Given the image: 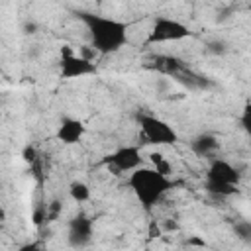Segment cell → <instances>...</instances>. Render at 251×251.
Segmentation results:
<instances>
[{"instance_id":"e0dca14e","label":"cell","mask_w":251,"mask_h":251,"mask_svg":"<svg viewBox=\"0 0 251 251\" xmlns=\"http://www.w3.org/2000/svg\"><path fill=\"white\" fill-rule=\"evenodd\" d=\"M239 124H241V127H243V131H245V133L251 137V114H245V112H241Z\"/></svg>"},{"instance_id":"7c38bea8","label":"cell","mask_w":251,"mask_h":251,"mask_svg":"<svg viewBox=\"0 0 251 251\" xmlns=\"http://www.w3.org/2000/svg\"><path fill=\"white\" fill-rule=\"evenodd\" d=\"M69 196H71L75 202L82 204V202L90 200V186H88L86 182H82V180H73V182L69 184Z\"/></svg>"},{"instance_id":"30bf717a","label":"cell","mask_w":251,"mask_h":251,"mask_svg":"<svg viewBox=\"0 0 251 251\" xmlns=\"http://www.w3.org/2000/svg\"><path fill=\"white\" fill-rule=\"evenodd\" d=\"M86 133V126L78 120V118H71V116H65L61 122H59V127H57V139L65 145H75L78 143Z\"/></svg>"},{"instance_id":"5bb4252c","label":"cell","mask_w":251,"mask_h":251,"mask_svg":"<svg viewBox=\"0 0 251 251\" xmlns=\"http://www.w3.org/2000/svg\"><path fill=\"white\" fill-rule=\"evenodd\" d=\"M233 231L237 233L239 239H251V222H245V220L237 222L233 226Z\"/></svg>"},{"instance_id":"3957f363","label":"cell","mask_w":251,"mask_h":251,"mask_svg":"<svg viewBox=\"0 0 251 251\" xmlns=\"http://www.w3.org/2000/svg\"><path fill=\"white\" fill-rule=\"evenodd\" d=\"M147 69H153L161 75H167L171 78H175L178 84L190 88V90H202L206 86H210L208 78L198 75L196 71H192L182 59L175 57V55H155L149 63Z\"/></svg>"},{"instance_id":"52a82bcc","label":"cell","mask_w":251,"mask_h":251,"mask_svg":"<svg viewBox=\"0 0 251 251\" xmlns=\"http://www.w3.org/2000/svg\"><path fill=\"white\" fill-rule=\"evenodd\" d=\"M59 73L63 78H82L98 73V67L88 57L76 55L69 49V45H63L61 49V61H59Z\"/></svg>"},{"instance_id":"2e32d148","label":"cell","mask_w":251,"mask_h":251,"mask_svg":"<svg viewBox=\"0 0 251 251\" xmlns=\"http://www.w3.org/2000/svg\"><path fill=\"white\" fill-rule=\"evenodd\" d=\"M59 212H61V202L59 200H53L51 204H47V222H53L59 218Z\"/></svg>"},{"instance_id":"7a4b0ae2","label":"cell","mask_w":251,"mask_h":251,"mask_svg":"<svg viewBox=\"0 0 251 251\" xmlns=\"http://www.w3.org/2000/svg\"><path fill=\"white\" fill-rule=\"evenodd\" d=\"M127 184L133 190L137 202L145 210H151L173 188V182H171L169 175L159 173L155 167H139V169H135L133 173H129Z\"/></svg>"},{"instance_id":"8fae6325","label":"cell","mask_w":251,"mask_h":251,"mask_svg":"<svg viewBox=\"0 0 251 251\" xmlns=\"http://www.w3.org/2000/svg\"><path fill=\"white\" fill-rule=\"evenodd\" d=\"M190 147H192V151H194L196 155H200V157H208V155H212V153L218 151L220 141H218L212 133H200V135H196V137L192 139Z\"/></svg>"},{"instance_id":"ba28073f","label":"cell","mask_w":251,"mask_h":251,"mask_svg":"<svg viewBox=\"0 0 251 251\" xmlns=\"http://www.w3.org/2000/svg\"><path fill=\"white\" fill-rule=\"evenodd\" d=\"M104 165H106L114 175L133 173L135 169L143 167L141 149H139L137 145H124V147H118L116 151H112L110 155L104 157Z\"/></svg>"},{"instance_id":"9c48e42d","label":"cell","mask_w":251,"mask_h":251,"mask_svg":"<svg viewBox=\"0 0 251 251\" xmlns=\"http://www.w3.org/2000/svg\"><path fill=\"white\" fill-rule=\"evenodd\" d=\"M92 239V220L84 214L75 216L69 222V243L73 247H84Z\"/></svg>"},{"instance_id":"9a60e30c","label":"cell","mask_w":251,"mask_h":251,"mask_svg":"<svg viewBox=\"0 0 251 251\" xmlns=\"http://www.w3.org/2000/svg\"><path fill=\"white\" fill-rule=\"evenodd\" d=\"M22 157H24V161H25V163L33 165V163L37 161V149H35L33 145H25V147H24V151H22Z\"/></svg>"},{"instance_id":"277c9868","label":"cell","mask_w":251,"mask_h":251,"mask_svg":"<svg viewBox=\"0 0 251 251\" xmlns=\"http://www.w3.org/2000/svg\"><path fill=\"white\" fill-rule=\"evenodd\" d=\"M239 171L224 161V159H214L206 171V190L214 196L227 198L239 192Z\"/></svg>"},{"instance_id":"4fadbf2b","label":"cell","mask_w":251,"mask_h":251,"mask_svg":"<svg viewBox=\"0 0 251 251\" xmlns=\"http://www.w3.org/2000/svg\"><path fill=\"white\" fill-rule=\"evenodd\" d=\"M149 161H151V165H153L159 173L171 175V163L165 159V155H163L161 151H151V153H149Z\"/></svg>"},{"instance_id":"d6986e66","label":"cell","mask_w":251,"mask_h":251,"mask_svg":"<svg viewBox=\"0 0 251 251\" xmlns=\"http://www.w3.org/2000/svg\"><path fill=\"white\" fill-rule=\"evenodd\" d=\"M249 12H251V2H249Z\"/></svg>"},{"instance_id":"ac0fdd59","label":"cell","mask_w":251,"mask_h":251,"mask_svg":"<svg viewBox=\"0 0 251 251\" xmlns=\"http://www.w3.org/2000/svg\"><path fill=\"white\" fill-rule=\"evenodd\" d=\"M186 245L190 247V245H198V247H206V241H202V239H198V237H190L188 241H186Z\"/></svg>"},{"instance_id":"5b68a950","label":"cell","mask_w":251,"mask_h":251,"mask_svg":"<svg viewBox=\"0 0 251 251\" xmlns=\"http://www.w3.org/2000/svg\"><path fill=\"white\" fill-rule=\"evenodd\" d=\"M139 131H141L143 141L149 145L163 147V145H173L178 141L176 129L169 122H165L157 116H151V114L139 116Z\"/></svg>"},{"instance_id":"8992f818","label":"cell","mask_w":251,"mask_h":251,"mask_svg":"<svg viewBox=\"0 0 251 251\" xmlns=\"http://www.w3.org/2000/svg\"><path fill=\"white\" fill-rule=\"evenodd\" d=\"M190 27L175 18H167V16H159L155 18L145 43L147 45H157V43H169V41H182L186 37H190Z\"/></svg>"},{"instance_id":"6da1fadb","label":"cell","mask_w":251,"mask_h":251,"mask_svg":"<svg viewBox=\"0 0 251 251\" xmlns=\"http://www.w3.org/2000/svg\"><path fill=\"white\" fill-rule=\"evenodd\" d=\"M80 22L86 25L90 45L100 55H112L118 53L124 45H127V24L116 18L92 14V12H80Z\"/></svg>"}]
</instances>
